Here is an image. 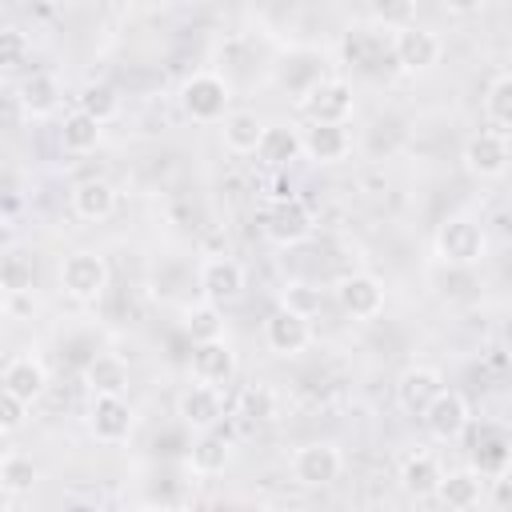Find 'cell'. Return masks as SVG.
Here are the masks:
<instances>
[{"label": "cell", "mask_w": 512, "mask_h": 512, "mask_svg": "<svg viewBox=\"0 0 512 512\" xmlns=\"http://www.w3.org/2000/svg\"><path fill=\"white\" fill-rule=\"evenodd\" d=\"M432 252L440 264L448 268H472L484 260L488 252V236H484V224L468 212H456V216H444L436 236H432Z\"/></svg>", "instance_id": "6da1fadb"}, {"label": "cell", "mask_w": 512, "mask_h": 512, "mask_svg": "<svg viewBox=\"0 0 512 512\" xmlns=\"http://www.w3.org/2000/svg\"><path fill=\"white\" fill-rule=\"evenodd\" d=\"M276 392L268 388V384H248L244 392H240V400H236V412L248 420V424H268V420H276Z\"/></svg>", "instance_id": "4dcf8cb0"}, {"label": "cell", "mask_w": 512, "mask_h": 512, "mask_svg": "<svg viewBox=\"0 0 512 512\" xmlns=\"http://www.w3.org/2000/svg\"><path fill=\"white\" fill-rule=\"evenodd\" d=\"M120 512H156L152 504H128V508H120Z\"/></svg>", "instance_id": "8d00e7d4"}, {"label": "cell", "mask_w": 512, "mask_h": 512, "mask_svg": "<svg viewBox=\"0 0 512 512\" xmlns=\"http://www.w3.org/2000/svg\"><path fill=\"white\" fill-rule=\"evenodd\" d=\"M420 420H424V428H428L432 440L452 444V440H460V436L468 432V424H472V408H468V400H464L460 392L444 388L440 400H436Z\"/></svg>", "instance_id": "4fadbf2b"}, {"label": "cell", "mask_w": 512, "mask_h": 512, "mask_svg": "<svg viewBox=\"0 0 512 512\" xmlns=\"http://www.w3.org/2000/svg\"><path fill=\"white\" fill-rule=\"evenodd\" d=\"M440 392H444V376H440V368H432V364H412V368H404L400 380H396V404H400L408 416H424V412L440 400Z\"/></svg>", "instance_id": "30bf717a"}, {"label": "cell", "mask_w": 512, "mask_h": 512, "mask_svg": "<svg viewBox=\"0 0 512 512\" xmlns=\"http://www.w3.org/2000/svg\"><path fill=\"white\" fill-rule=\"evenodd\" d=\"M352 108H356V92H352V84L344 76L320 80L316 92L304 100V112H308L312 124H348Z\"/></svg>", "instance_id": "8fae6325"}, {"label": "cell", "mask_w": 512, "mask_h": 512, "mask_svg": "<svg viewBox=\"0 0 512 512\" xmlns=\"http://www.w3.org/2000/svg\"><path fill=\"white\" fill-rule=\"evenodd\" d=\"M340 472H344V452L328 440H312L292 452V480L304 488H328L340 480Z\"/></svg>", "instance_id": "52a82bcc"}, {"label": "cell", "mask_w": 512, "mask_h": 512, "mask_svg": "<svg viewBox=\"0 0 512 512\" xmlns=\"http://www.w3.org/2000/svg\"><path fill=\"white\" fill-rule=\"evenodd\" d=\"M480 496H484V472L480 468H452V472H444L440 492H436V500L444 508H452V512L476 508Z\"/></svg>", "instance_id": "603a6c76"}, {"label": "cell", "mask_w": 512, "mask_h": 512, "mask_svg": "<svg viewBox=\"0 0 512 512\" xmlns=\"http://www.w3.org/2000/svg\"><path fill=\"white\" fill-rule=\"evenodd\" d=\"M68 204H72V212H76L80 220L100 224V220H108V216L116 212V188H112L108 180L92 176V180H80V184L68 192Z\"/></svg>", "instance_id": "44dd1931"}, {"label": "cell", "mask_w": 512, "mask_h": 512, "mask_svg": "<svg viewBox=\"0 0 512 512\" xmlns=\"http://www.w3.org/2000/svg\"><path fill=\"white\" fill-rule=\"evenodd\" d=\"M316 220H312V208L300 200V196H272L268 208H264V236L280 248H296L312 236Z\"/></svg>", "instance_id": "5b68a950"}, {"label": "cell", "mask_w": 512, "mask_h": 512, "mask_svg": "<svg viewBox=\"0 0 512 512\" xmlns=\"http://www.w3.org/2000/svg\"><path fill=\"white\" fill-rule=\"evenodd\" d=\"M180 324H184V332H188V340H192V344L224 340V316H220V308H216V304H208V300L188 304Z\"/></svg>", "instance_id": "83f0119b"}, {"label": "cell", "mask_w": 512, "mask_h": 512, "mask_svg": "<svg viewBox=\"0 0 512 512\" xmlns=\"http://www.w3.org/2000/svg\"><path fill=\"white\" fill-rule=\"evenodd\" d=\"M440 56H444V40H440L432 28H424V24H416V20L392 28V60H396L404 72L424 76V72H432V68L440 64Z\"/></svg>", "instance_id": "277c9868"}, {"label": "cell", "mask_w": 512, "mask_h": 512, "mask_svg": "<svg viewBox=\"0 0 512 512\" xmlns=\"http://www.w3.org/2000/svg\"><path fill=\"white\" fill-rule=\"evenodd\" d=\"M0 280H4V292H8V296L32 292V280H36L32 260H24L20 252H8V256H4V268H0Z\"/></svg>", "instance_id": "d6a6232c"}, {"label": "cell", "mask_w": 512, "mask_h": 512, "mask_svg": "<svg viewBox=\"0 0 512 512\" xmlns=\"http://www.w3.org/2000/svg\"><path fill=\"white\" fill-rule=\"evenodd\" d=\"M88 432L100 444H124L132 436V408L124 396H92L88 404Z\"/></svg>", "instance_id": "9a60e30c"}, {"label": "cell", "mask_w": 512, "mask_h": 512, "mask_svg": "<svg viewBox=\"0 0 512 512\" xmlns=\"http://www.w3.org/2000/svg\"><path fill=\"white\" fill-rule=\"evenodd\" d=\"M484 116L492 120L496 132H512V72H500L488 92H484Z\"/></svg>", "instance_id": "f546056e"}, {"label": "cell", "mask_w": 512, "mask_h": 512, "mask_svg": "<svg viewBox=\"0 0 512 512\" xmlns=\"http://www.w3.org/2000/svg\"><path fill=\"white\" fill-rule=\"evenodd\" d=\"M180 108L188 120L196 124H224V116L232 112V84L220 72H192L180 84Z\"/></svg>", "instance_id": "7a4b0ae2"}, {"label": "cell", "mask_w": 512, "mask_h": 512, "mask_svg": "<svg viewBox=\"0 0 512 512\" xmlns=\"http://www.w3.org/2000/svg\"><path fill=\"white\" fill-rule=\"evenodd\" d=\"M460 160H464V172L468 176H476V180H500L508 172V164H512V140L504 132H496V128H480V132H472L464 140Z\"/></svg>", "instance_id": "8992f818"}, {"label": "cell", "mask_w": 512, "mask_h": 512, "mask_svg": "<svg viewBox=\"0 0 512 512\" xmlns=\"http://www.w3.org/2000/svg\"><path fill=\"white\" fill-rule=\"evenodd\" d=\"M32 484H36V464H32V456H24V452H4V460H0V488H4V500L12 504L16 496L32 492Z\"/></svg>", "instance_id": "f1b7e54d"}, {"label": "cell", "mask_w": 512, "mask_h": 512, "mask_svg": "<svg viewBox=\"0 0 512 512\" xmlns=\"http://www.w3.org/2000/svg\"><path fill=\"white\" fill-rule=\"evenodd\" d=\"M284 308H292V312H300V316L312 320V312L320 308V296L308 292V284H288L284 288Z\"/></svg>", "instance_id": "d590c367"}, {"label": "cell", "mask_w": 512, "mask_h": 512, "mask_svg": "<svg viewBox=\"0 0 512 512\" xmlns=\"http://www.w3.org/2000/svg\"><path fill=\"white\" fill-rule=\"evenodd\" d=\"M336 304L352 320H376L384 312V284L372 272H348L336 280Z\"/></svg>", "instance_id": "9c48e42d"}, {"label": "cell", "mask_w": 512, "mask_h": 512, "mask_svg": "<svg viewBox=\"0 0 512 512\" xmlns=\"http://www.w3.org/2000/svg\"><path fill=\"white\" fill-rule=\"evenodd\" d=\"M108 288V260L92 248H76L60 260V292L76 304H92L100 300Z\"/></svg>", "instance_id": "3957f363"}, {"label": "cell", "mask_w": 512, "mask_h": 512, "mask_svg": "<svg viewBox=\"0 0 512 512\" xmlns=\"http://www.w3.org/2000/svg\"><path fill=\"white\" fill-rule=\"evenodd\" d=\"M76 108L88 112L92 120L108 124V120L120 116V92H116L112 84H88V88L80 92V104H76Z\"/></svg>", "instance_id": "1f68e13d"}, {"label": "cell", "mask_w": 512, "mask_h": 512, "mask_svg": "<svg viewBox=\"0 0 512 512\" xmlns=\"http://www.w3.org/2000/svg\"><path fill=\"white\" fill-rule=\"evenodd\" d=\"M304 156V132H296L292 124H268L264 128V140L256 148V160L268 164V168H284L292 160Z\"/></svg>", "instance_id": "cb8c5ba5"}, {"label": "cell", "mask_w": 512, "mask_h": 512, "mask_svg": "<svg viewBox=\"0 0 512 512\" xmlns=\"http://www.w3.org/2000/svg\"><path fill=\"white\" fill-rule=\"evenodd\" d=\"M60 100H64V88H60V80L52 72H28L20 80V88H16V104H20V112L28 120L52 116L60 108Z\"/></svg>", "instance_id": "ac0fdd59"}, {"label": "cell", "mask_w": 512, "mask_h": 512, "mask_svg": "<svg viewBox=\"0 0 512 512\" xmlns=\"http://www.w3.org/2000/svg\"><path fill=\"white\" fill-rule=\"evenodd\" d=\"M396 480H400L404 496H412V500H428V496L440 492L444 468H440V460H436L432 452H408V456L400 460V468H396Z\"/></svg>", "instance_id": "d6986e66"}, {"label": "cell", "mask_w": 512, "mask_h": 512, "mask_svg": "<svg viewBox=\"0 0 512 512\" xmlns=\"http://www.w3.org/2000/svg\"><path fill=\"white\" fill-rule=\"evenodd\" d=\"M232 464V444L216 432H200V440L188 448V468L196 476H220Z\"/></svg>", "instance_id": "4316f807"}, {"label": "cell", "mask_w": 512, "mask_h": 512, "mask_svg": "<svg viewBox=\"0 0 512 512\" xmlns=\"http://www.w3.org/2000/svg\"><path fill=\"white\" fill-rule=\"evenodd\" d=\"M188 376L196 384L220 388L236 376V352L228 340H212V344H192V360H188Z\"/></svg>", "instance_id": "2e32d148"}, {"label": "cell", "mask_w": 512, "mask_h": 512, "mask_svg": "<svg viewBox=\"0 0 512 512\" xmlns=\"http://www.w3.org/2000/svg\"><path fill=\"white\" fill-rule=\"evenodd\" d=\"M24 52H28L24 32H20V28H4V32H0V64H4V68H16V64L24 60Z\"/></svg>", "instance_id": "e575fe53"}, {"label": "cell", "mask_w": 512, "mask_h": 512, "mask_svg": "<svg viewBox=\"0 0 512 512\" xmlns=\"http://www.w3.org/2000/svg\"><path fill=\"white\" fill-rule=\"evenodd\" d=\"M176 416L192 428V432H212L220 420H224V396L220 388H208V384H188L180 396H176Z\"/></svg>", "instance_id": "5bb4252c"}, {"label": "cell", "mask_w": 512, "mask_h": 512, "mask_svg": "<svg viewBox=\"0 0 512 512\" xmlns=\"http://www.w3.org/2000/svg\"><path fill=\"white\" fill-rule=\"evenodd\" d=\"M264 344H268V352H276V356H300V352L312 344V320L280 304V308L268 312V320H264Z\"/></svg>", "instance_id": "7c38bea8"}, {"label": "cell", "mask_w": 512, "mask_h": 512, "mask_svg": "<svg viewBox=\"0 0 512 512\" xmlns=\"http://www.w3.org/2000/svg\"><path fill=\"white\" fill-rule=\"evenodd\" d=\"M264 128H268V124H264L252 108H236V112L224 116L220 140H224V148L236 152V156H256V148H260V140H264Z\"/></svg>", "instance_id": "7402d4cb"}, {"label": "cell", "mask_w": 512, "mask_h": 512, "mask_svg": "<svg viewBox=\"0 0 512 512\" xmlns=\"http://www.w3.org/2000/svg\"><path fill=\"white\" fill-rule=\"evenodd\" d=\"M196 280H200L204 300L216 304V308L236 304V300L244 296V288H248V272H244V264L232 260V256H208V260L200 264Z\"/></svg>", "instance_id": "ba28073f"}, {"label": "cell", "mask_w": 512, "mask_h": 512, "mask_svg": "<svg viewBox=\"0 0 512 512\" xmlns=\"http://www.w3.org/2000/svg\"><path fill=\"white\" fill-rule=\"evenodd\" d=\"M84 384H88L92 396H124V388H128V364L120 356H112V352H100V356H92V364L84 372Z\"/></svg>", "instance_id": "484cf974"}, {"label": "cell", "mask_w": 512, "mask_h": 512, "mask_svg": "<svg viewBox=\"0 0 512 512\" xmlns=\"http://www.w3.org/2000/svg\"><path fill=\"white\" fill-rule=\"evenodd\" d=\"M352 152L348 124H308L304 128V156L316 164H340Z\"/></svg>", "instance_id": "ffe728a7"}, {"label": "cell", "mask_w": 512, "mask_h": 512, "mask_svg": "<svg viewBox=\"0 0 512 512\" xmlns=\"http://www.w3.org/2000/svg\"><path fill=\"white\" fill-rule=\"evenodd\" d=\"M0 384H4V392H8V396L24 400V404H36V400L44 396V388H48V368H44V360H40V356L20 352V356H12V360L4 364Z\"/></svg>", "instance_id": "e0dca14e"}, {"label": "cell", "mask_w": 512, "mask_h": 512, "mask_svg": "<svg viewBox=\"0 0 512 512\" xmlns=\"http://www.w3.org/2000/svg\"><path fill=\"white\" fill-rule=\"evenodd\" d=\"M100 140H104V124H100V120H92V116L80 112V108H72V112L64 116V124H60V148H64L68 156H88V152L100 148Z\"/></svg>", "instance_id": "d4e9b609"}, {"label": "cell", "mask_w": 512, "mask_h": 512, "mask_svg": "<svg viewBox=\"0 0 512 512\" xmlns=\"http://www.w3.org/2000/svg\"><path fill=\"white\" fill-rule=\"evenodd\" d=\"M28 412H32V404H24V400H16V396L4 392V400H0V432H4V436L20 432V428L28 424Z\"/></svg>", "instance_id": "836d02e7"}]
</instances>
